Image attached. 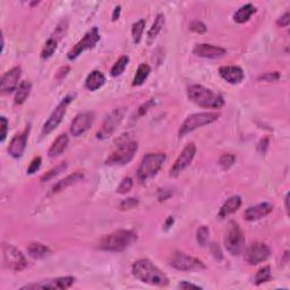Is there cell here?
<instances>
[{
	"mask_svg": "<svg viewBox=\"0 0 290 290\" xmlns=\"http://www.w3.org/2000/svg\"><path fill=\"white\" fill-rule=\"evenodd\" d=\"M188 99L202 108L219 109L224 104V96L203 85H192L188 88Z\"/></svg>",
	"mask_w": 290,
	"mask_h": 290,
	"instance_id": "obj_3",
	"label": "cell"
},
{
	"mask_svg": "<svg viewBox=\"0 0 290 290\" xmlns=\"http://www.w3.org/2000/svg\"><path fill=\"white\" fill-rule=\"evenodd\" d=\"M132 187H133V179H132L130 177L124 178L122 182H120V185L118 186L117 193L119 194L128 193V192L132 190Z\"/></svg>",
	"mask_w": 290,
	"mask_h": 290,
	"instance_id": "obj_38",
	"label": "cell"
},
{
	"mask_svg": "<svg viewBox=\"0 0 290 290\" xmlns=\"http://www.w3.org/2000/svg\"><path fill=\"white\" fill-rule=\"evenodd\" d=\"M28 253L33 258H44L46 255L50 254V250L48 246H46L41 242H32L28 246Z\"/></svg>",
	"mask_w": 290,
	"mask_h": 290,
	"instance_id": "obj_27",
	"label": "cell"
},
{
	"mask_svg": "<svg viewBox=\"0 0 290 290\" xmlns=\"http://www.w3.org/2000/svg\"><path fill=\"white\" fill-rule=\"evenodd\" d=\"M290 23V15H289V12H284V14L280 17V18L276 20V24L279 25V26L281 28H286V26H288Z\"/></svg>",
	"mask_w": 290,
	"mask_h": 290,
	"instance_id": "obj_44",
	"label": "cell"
},
{
	"mask_svg": "<svg viewBox=\"0 0 290 290\" xmlns=\"http://www.w3.org/2000/svg\"><path fill=\"white\" fill-rule=\"evenodd\" d=\"M164 22H166V18H164V14H159L156 17L154 22H153L152 26L150 30H148V44H151L152 41L156 40L158 34L161 32L162 28H164Z\"/></svg>",
	"mask_w": 290,
	"mask_h": 290,
	"instance_id": "obj_29",
	"label": "cell"
},
{
	"mask_svg": "<svg viewBox=\"0 0 290 290\" xmlns=\"http://www.w3.org/2000/svg\"><path fill=\"white\" fill-rule=\"evenodd\" d=\"M271 254V250L263 242H254L245 252V261L250 266L266 261Z\"/></svg>",
	"mask_w": 290,
	"mask_h": 290,
	"instance_id": "obj_13",
	"label": "cell"
},
{
	"mask_svg": "<svg viewBox=\"0 0 290 290\" xmlns=\"http://www.w3.org/2000/svg\"><path fill=\"white\" fill-rule=\"evenodd\" d=\"M190 28L192 30L193 32H196L198 34H203L206 32V24L200 22V20H194V22H192V24L190 25Z\"/></svg>",
	"mask_w": 290,
	"mask_h": 290,
	"instance_id": "obj_39",
	"label": "cell"
},
{
	"mask_svg": "<svg viewBox=\"0 0 290 290\" xmlns=\"http://www.w3.org/2000/svg\"><path fill=\"white\" fill-rule=\"evenodd\" d=\"M57 44L58 41L54 39V38H50V39L46 42V44L42 49L41 52V58L48 59L54 54V51L57 50Z\"/></svg>",
	"mask_w": 290,
	"mask_h": 290,
	"instance_id": "obj_32",
	"label": "cell"
},
{
	"mask_svg": "<svg viewBox=\"0 0 290 290\" xmlns=\"http://www.w3.org/2000/svg\"><path fill=\"white\" fill-rule=\"evenodd\" d=\"M272 211H274V206L268 202H264L247 208L244 216L247 221H256L268 216Z\"/></svg>",
	"mask_w": 290,
	"mask_h": 290,
	"instance_id": "obj_20",
	"label": "cell"
},
{
	"mask_svg": "<svg viewBox=\"0 0 290 290\" xmlns=\"http://www.w3.org/2000/svg\"><path fill=\"white\" fill-rule=\"evenodd\" d=\"M219 74L226 82L230 84H238L244 80L245 75L240 67L238 66H222L220 67Z\"/></svg>",
	"mask_w": 290,
	"mask_h": 290,
	"instance_id": "obj_21",
	"label": "cell"
},
{
	"mask_svg": "<svg viewBox=\"0 0 290 290\" xmlns=\"http://www.w3.org/2000/svg\"><path fill=\"white\" fill-rule=\"evenodd\" d=\"M130 62V57L128 56H122L118 60L114 62V65L112 68V75L114 78H117V76H120L124 72H125L127 65Z\"/></svg>",
	"mask_w": 290,
	"mask_h": 290,
	"instance_id": "obj_31",
	"label": "cell"
},
{
	"mask_svg": "<svg viewBox=\"0 0 290 290\" xmlns=\"http://www.w3.org/2000/svg\"><path fill=\"white\" fill-rule=\"evenodd\" d=\"M150 72H151V67L148 66V64H140L133 80L134 86H140V85H142L145 82V80L148 78Z\"/></svg>",
	"mask_w": 290,
	"mask_h": 290,
	"instance_id": "obj_30",
	"label": "cell"
},
{
	"mask_svg": "<svg viewBox=\"0 0 290 290\" xmlns=\"http://www.w3.org/2000/svg\"><path fill=\"white\" fill-rule=\"evenodd\" d=\"M219 117L220 114L218 112H198L190 114L185 119V122L182 124L180 128H179V138H182L190 132L200 128V127L210 125V124L216 122Z\"/></svg>",
	"mask_w": 290,
	"mask_h": 290,
	"instance_id": "obj_5",
	"label": "cell"
},
{
	"mask_svg": "<svg viewBox=\"0 0 290 290\" xmlns=\"http://www.w3.org/2000/svg\"><path fill=\"white\" fill-rule=\"evenodd\" d=\"M170 266L179 271H196L204 270L206 266L201 260L196 258L190 255H187L182 252H176L169 261Z\"/></svg>",
	"mask_w": 290,
	"mask_h": 290,
	"instance_id": "obj_9",
	"label": "cell"
},
{
	"mask_svg": "<svg viewBox=\"0 0 290 290\" xmlns=\"http://www.w3.org/2000/svg\"><path fill=\"white\" fill-rule=\"evenodd\" d=\"M193 52L198 57L213 59V58H220L224 56L226 52H227V50L221 48V46H216L213 44H200L195 46Z\"/></svg>",
	"mask_w": 290,
	"mask_h": 290,
	"instance_id": "obj_19",
	"label": "cell"
},
{
	"mask_svg": "<svg viewBox=\"0 0 290 290\" xmlns=\"http://www.w3.org/2000/svg\"><path fill=\"white\" fill-rule=\"evenodd\" d=\"M75 282L72 276H62V278L40 281L39 284H31L22 287V289H51V290H65L70 288Z\"/></svg>",
	"mask_w": 290,
	"mask_h": 290,
	"instance_id": "obj_15",
	"label": "cell"
},
{
	"mask_svg": "<svg viewBox=\"0 0 290 290\" xmlns=\"http://www.w3.org/2000/svg\"><path fill=\"white\" fill-rule=\"evenodd\" d=\"M256 12V7L252 4H246V5L242 6L240 10L234 14V20L238 24L246 23L247 20H250L252 15Z\"/></svg>",
	"mask_w": 290,
	"mask_h": 290,
	"instance_id": "obj_26",
	"label": "cell"
},
{
	"mask_svg": "<svg viewBox=\"0 0 290 290\" xmlns=\"http://www.w3.org/2000/svg\"><path fill=\"white\" fill-rule=\"evenodd\" d=\"M2 253L4 261H5L6 266L12 268V271H22L26 268V258L22 254V252L17 250L15 246L10 244H4Z\"/></svg>",
	"mask_w": 290,
	"mask_h": 290,
	"instance_id": "obj_11",
	"label": "cell"
},
{
	"mask_svg": "<svg viewBox=\"0 0 290 290\" xmlns=\"http://www.w3.org/2000/svg\"><path fill=\"white\" fill-rule=\"evenodd\" d=\"M271 278H272V274H271L270 266H264L262 268H260L256 276H255V284H256L258 286L262 284L264 282L270 281Z\"/></svg>",
	"mask_w": 290,
	"mask_h": 290,
	"instance_id": "obj_34",
	"label": "cell"
},
{
	"mask_svg": "<svg viewBox=\"0 0 290 290\" xmlns=\"http://www.w3.org/2000/svg\"><path fill=\"white\" fill-rule=\"evenodd\" d=\"M28 136V128L22 132V133L14 136V138L10 140V146H8V153H10V156L15 158V159H18V158L23 156L25 148H26Z\"/></svg>",
	"mask_w": 290,
	"mask_h": 290,
	"instance_id": "obj_18",
	"label": "cell"
},
{
	"mask_svg": "<svg viewBox=\"0 0 290 290\" xmlns=\"http://www.w3.org/2000/svg\"><path fill=\"white\" fill-rule=\"evenodd\" d=\"M245 245V237L238 224L229 222L224 237V246L232 255H240Z\"/></svg>",
	"mask_w": 290,
	"mask_h": 290,
	"instance_id": "obj_7",
	"label": "cell"
},
{
	"mask_svg": "<svg viewBox=\"0 0 290 290\" xmlns=\"http://www.w3.org/2000/svg\"><path fill=\"white\" fill-rule=\"evenodd\" d=\"M138 198H130L124 200V201L120 203V208L122 210H130V208H133L134 206H138Z\"/></svg>",
	"mask_w": 290,
	"mask_h": 290,
	"instance_id": "obj_41",
	"label": "cell"
},
{
	"mask_svg": "<svg viewBox=\"0 0 290 290\" xmlns=\"http://www.w3.org/2000/svg\"><path fill=\"white\" fill-rule=\"evenodd\" d=\"M288 201H289V195L287 194L286 195V198H284V203H286V210H287V212H288Z\"/></svg>",
	"mask_w": 290,
	"mask_h": 290,
	"instance_id": "obj_49",
	"label": "cell"
},
{
	"mask_svg": "<svg viewBox=\"0 0 290 290\" xmlns=\"http://www.w3.org/2000/svg\"><path fill=\"white\" fill-rule=\"evenodd\" d=\"M234 161H236V156H234V154H230V153H227V154H222L220 156L218 164H219L220 167L224 170H228L229 168L232 167Z\"/></svg>",
	"mask_w": 290,
	"mask_h": 290,
	"instance_id": "obj_36",
	"label": "cell"
},
{
	"mask_svg": "<svg viewBox=\"0 0 290 290\" xmlns=\"http://www.w3.org/2000/svg\"><path fill=\"white\" fill-rule=\"evenodd\" d=\"M280 78L278 72H266V74L262 75L260 78V80H266V82H274V80H278Z\"/></svg>",
	"mask_w": 290,
	"mask_h": 290,
	"instance_id": "obj_42",
	"label": "cell"
},
{
	"mask_svg": "<svg viewBox=\"0 0 290 290\" xmlns=\"http://www.w3.org/2000/svg\"><path fill=\"white\" fill-rule=\"evenodd\" d=\"M120 12H122L120 6L114 7V14H112V20H117L119 18V16H120Z\"/></svg>",
	"mask_w": 290,
	"mask_h": 290,
	"instance_id": "obj_47",
	"label": "cell"
},
{
	"mask_svg": "<svg viewBox=\"0 0 290 290\" xmlns=\"http://www.w3.org/2000/svg\"><path fill=\"white\" fill-rule=\"evenodd\" d=\"M144 28H145L144 20H140L133 24V28H132V36H133L134 44H138L140 42V39H142V36L144 32Z\"/></svg>",
	"mask_w": 290,
	"mask_h": 290,
	"instance_id": "obj_33",
	"label": "cell"
},
{
	"mask_svg": "<svg viewBox=\"0 0 290 290\" xmlns=\"http://www.w3.org/2000/svg\"><path fill=\"white\" fill-rule=\"evenodd\" d=\"M41 162H42V160H41L40 156L34 158L31 164H30V166H28V174H33L34 172H36L38 170H39L40 167H41Z\"/></svg>",
	"mask_w": 290,
	"mask_h": 290,
	"instance_id": "obj_40",
	"label": "cell"
},
{
	"mask_svg": "<svg viewBox=\"0 0 290 290\" xmlns=\"http://www.w3.org/2000/svg\"><path fill=\"white\" fill-rule=\"evenodd\" d=\"M68 136L67 134H60L57 138V140H54L51 145L49 151H48V156L50 158H57L62 154V152H65L68 145Z\"/></svg>",
	"mask_w": 290,
	"mask_h": 290,
	"instance_id": "obj_25",
	"label": "cell"
},
{
	"mask_svg": "<svg viewBox=\"0 0 290 290\" xmlns=\"http://www.w3.org/2000/svg\"><path fill=\"white\" fill-rule=\"evenodd\" d=\"M93 122H94V114L93 112H83L78 114L70 125L72 135L75 138L83 135L93 125Z\"/></svg>",
	"mask_w": 290,
	"mask_h": 290,
	"instance_id": "obj_16",
	"label": "cell"
},
{
	"mask_svg": "<svg viewBox=\"0 0 290 290\" xmlns=\"http://www.w3.org/2000/svg\"><path fill=\"white\" fill-rule=\"evenodd\" d=\"M196 154V146L194 143L187 144L184 150L182 151L180 154L174 161V164L172 168H170V177H177L182 170L188 167L190 162L193 161L194 156Z\"/></svg>",
	"mask_w": 290,
	"mask_h": 290,
	"instance_id": "obj_14",
	"label": "cell"
},
{
	"mask_svg": "<svg viewBox=\"0 0 290 290\" xmlns=\"http://www.w3.org/2000/svg\"><path fill=\"white\" fill-rule=\"evenodd\" d=\"M166 161L164 153H148L143 156L138 169V177L140 182L148 180L158 174Z\"/></svg>",
	"mask_w": 290,
	"mask_h": 290,
	"instance_id": "obj_4",
	"label": "cell"
},
{
	"mask_svg": "<svg viewBox=\"0 0 290 290\" xmlns=\"http://www.w3.org/2000/svg\"><path fill=\"white\" fill-rule=\"evenodd\" d=\"M100 40V33L98 28H93L90 30V31L85 34L83 36V39L78 41L72 48L70 49V52H68L67 57L70 60H74V59L78 58L80 54H82L85 50L92 49L98 42Z\"/></svg>",
	"mask_w": 290,
	"mask_h": 290,
	"instance_id": "obj_10",
	"label": "cell"
},
{
	"mask_svg": "<svg viewBox=\"0 0 290 290\" xmlns=\"http://www.w3.org/2000/svg\"><path fill=\"white\" fill-rule=\"evenodd\" d=\"M0 122H2V135H0V140L4 142L7 136V130H8V120L6 117L2 116L0 117Z\"/></svg>",
	"mask_w": 290,
	"mask_h": 290,
	"instance_id": "obj_43",
	"label": "cell"
},
{
	"mask_svg": "<svg viewBox=\"0 0 290 290\" xmlns=\"http://www.w3.org/2000/svg\"><path fill=\"white\" fill-rule=\"evenodd\" d=\"M178 287L180 289H202L201 287H200V286H196L194 284H190V282H187V281H182V282L179 284Z\"/></svg>",
	"mask_w": 290,
	"mask_h": 290,
	"instance_id": "obj_46",
	"label": "cell"
},
{
	"mask_svg": "<svg viewBox=\"0 0 290 290\" xmlns=\"http://www.w3.org/2000/svg\"><path fill=\"white\" fill-rule=\"evenodd\" d=\"M208 234H210V230L206 227V226H202L198 229L196 232V238H198V244L201 246H206L208 240Z\"/></svg>",
	"mask_w": 290,
	"mask_h": 290,
	"instance_id": "obj_37",
	"label": "cell"
},
{
	"mask_svg": "<svg viewBox=\"0 0 290 290\" xmlns=\"http://www.w3.org/2000/svg\"><path fill=\"white\" fill-rule=\"evenodd\" d=\"M138 145L134 140H126V142L120 143L116 148L108 159L106 160V164L110 166H124L127 164L133 159L136 151H138Z\"/></svg>",
	"mask_w": 290,
	"mask_h": 290,
	"instance_id": "obj_6",
	"label": "cell"
},
{
	"mask_svg": "<svg viewBox=\"0 0 290 290\" xmlns=\"http://www.w3.org/2000/svg\"><path fill=\"white\" fill-rule=\"evenodd\" d=\"M72 101V96H67L66 98H64L60 104L56 106V109H54L52 114H50L48 120L46 122V124L44 125V128H42V135H48L51 133V132L57 128V127L59 126V124L62 122L64 116H65L67 106H70Z\"/></svg>",
	"mask_w": 290,
	"mask_h": 290,
	"instance_id": "obj_12",
	"label": "cell"
},
{
	"mask_svg": "<svg viewBox=\"0 0 290 290\" xmlns=\"http://www.w3.org/2000/svg\"><path fill=\"white\" fill-rule=\"evenodd\" d=\"M154 104H156V102L153 101V99H151V100H148L146 102V104H144L143 106H140V109H138V114H140V116H143V114L148 112V108H151V106H154Z\"/></svg>",
	"mask_w": 290,
	"mask_h": 290,
	"instance_id": "obj_45",
	"label": "cell"
},
{
	"mask_svg": "<svg viewBox=\"0 0 290 290\" xmlns=\"http://www.w3.org/2000/svg\"><path fill=\"white\" fill-rule=\"evenodd\" d=\"M104 83L106 76L100 70H93L86 78V80H85V88L88 91H96L98 88L104 86Z\"/></svg>",
	"mask_w": 290,
	"mask_h": 290,
	"instance_id": "obj_24",
	"label": "cell"
},
{
	"mask_svg": "<svg viewBox=\"0 0 290 290\" xmlns=\"http://www.w3.org/2000/svg\"><path fill=\"white\" fill-rule=\"evenodd\" d=\"M172 224H174V218L172 216H169L168 219H167V221H166L164 227H166V229H169L170 227H172Z\"/></svg>",
	"mask_w": 290,
	"mask_h": 290,
	"instance_id": "obj_48",
	"label": "cell"
},
{
	"mask_svg": "<svg viewBox=\"0 0 290 290\" xmlns=\"http://www.w3.org/2000/svg\"><path fill=\"white\" fill-rule=\"evenodd\" d=\"M84 178V174L82 172H74L70 174V176H67L66 178L62 179V180H59L56 185H54L52 188H51L50 194H56L59 193V192H62L64 190H66L67 187H70L72 185L76 184V182H78L82 180Z\"/></svg>",
	"mask_w": 290,
	"mask_h": 290,
	"instance_id": "obj_22",
	"label": "cell"
},
{
	"mask_svg": "<svg viewBox=\"0 0 290 290\" xmlns=\"http://www.w3.org/2000/svg\"><path fill=\"white\" fill-rule=\"evenodd\" d=\"M20 75H22L20 67H14L5 72L2 78V82H0V90L4 93H12L16 91V88H18Z\"/></svg>",
	"mask_w": 290,
	"mask_h": 290,
	"instance_id": "obj_17",
	"label": "cell"
},
{
	"mask_svg": "<svg viewBox=\"0 0 290 290\" xmlns=\"http://www.w3.org/2000/svg\"><path fill=\"white\" fill-rule=\"evenodd\" d=\"M240 206H242L240 196H238V195L232 196V198H229L227 201L224 203V206H221L219 211V216L226 218L230 214H232V213L236 212L238 208H240Z\"/></svg>",
	"mask_w": 290,
	"mask_h": 290,
	"instance_id": "obj_23",
	"label": "cell"
},
{
	"mask_svg": "<svg viewBox=\"0 0 290 290\" xmlns=\"http://www.w3.org/2000/svg\"><path fill=\"white\" fill-rule=\"evenodd\" d=\"M132 272L136 279L144 284L156 287H166L169 284V279L159 268L156 266L150 260L142 258L136 261L132 266Z\"/></svg>",
	"mask_w": 290,
	"mask_h": 290,
	"instance_id": "obj_1",
	"label": "cell"
},
{
	"mask_svg": "<svg viewBox=\"0 0 290 290\" xmlns=\"http://www.w3.org/2000/svg\"><path fill=\"white\" fill-rule=\"evenodd\" d=\"M67 168V162H62V164H59L58 166H56V167L52 168V169H50L48 172H46L44 176L41 177V182H48L50 180V179H54L56 176H58L59 174L62 172L64 170H66Z\"/></svg>",
	"mask_w": 290,
	"mask_h": 290,
	"instance_id": "obj_35",
	"label": "cell"
},
{
	"mask_svg": "<svg viewBox=\"0 0 290 290\" xmlns=\"http://www.w3.org/2000/svg\"><path fill=\"white\" fill-rule=\"evenodd\" d=\"M126 112H127L126 106L116 108L114 112H112V114H110L109 116L104 119L101 128L98 130L96 138L106 140V138H108L109 136H112L114 134V132L117 130V127L120 125L124 117H125Z\"/></svg>",
	"mask_w": 290,
	"mask_h": 290,
	"instance_id": "obj_8",
	"label": "cell"
},
{
	"mask_svg": "<svg viewBox=\"0 0 290 290\" xmlns=\"http://www.w3.org/2000/svg\"><path fill=\"white\" fill-rule=\"evenodd\" d=\"M31 90H32V84L30 83L28 80H23V82L20 84V86L16 90L15 104H24L25 100L28 98L30 93H31Z\"/></svg>",
	"mask_w": 290,
	"mask_h": 290,
	"instance_id": "obj_28",
	"label": "cell"
},
{
	"mask_svg": "<svg viewBox=\"0 0 290 290\" xmlns=\"http://www.w3.org/2000/svg\"><path fill=\"white\" fill-rule=\"evenodd\" d=\"M138 240V234L132 230L119 229L106 234L99 242V248L106 252H122Z\"/></svg>",
	"mask_w": 290,
	"mask_h": 290,
	"instance_id": "obj_2",
	"label": "cell"
}]
</instances>
